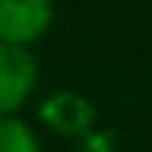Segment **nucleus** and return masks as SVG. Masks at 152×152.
Masks as SVG:
<instances>
[{
  "label": "nucleus",
  "instance_id": "f257e3e1",
  "mask_svg": "<svg viewBox=\"0 0 152 152\" xmlns=\"http://www.w3.org/2000/svg\"><path fill=\"white\" fill-rule=\"evenodd\" d=\"M54 20V6L45 0H0V42L23 48L34 42Z\"/></svg>",
  "mask_w": 152,
  "mask_h": 152
},
{
  "label": "nucleus",
  "instance_id": "f03ea898",
  "mask_svg": "<svg viewBox=\"0 0 152 152\" xmlns=\"http://www.w3.org/2000/svg\"><path fill=\"white\" fill-rule=\"evenodd\" d=\"M37 82V62L26 48L0 42V118H9Z\"/></svg>",
  "mask_w": 152,
  "mask_h": 152
},
{
  "label": "nucleus",
  "instance_id": "7ed1b4c3",
  "mask_svg": "<svg viewBox=\"0 0 152 152\" xmlns=\"http://www.w3.org/2000/svg\"><path fill=\"white\" fill-rule=\"evenodd\" d=\"M42 121L59 135H82V132L90 130L93 118H96V110L87 99L76 96L71 90L54 93L48 102L39 110Z\"/></svg>",
  "mask_w": 152,
  "mask_h": 152
},
{
  "label": "nucleus",
  "instance_id": "20e7f679",
  "mask_svg": "<svg viewBox=\"0 0 152 152\" xmlns=\"http://www.w3.org/2000/svg\"><path fill=\"white\" fill-rule=\"evenodd\" d=\"M0 152H39L37 135L20 118H0Z\"/></svg>",
  "mask_w": 152,
  "mask_h": 152
}]
</instances>
